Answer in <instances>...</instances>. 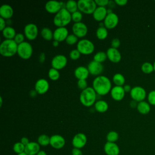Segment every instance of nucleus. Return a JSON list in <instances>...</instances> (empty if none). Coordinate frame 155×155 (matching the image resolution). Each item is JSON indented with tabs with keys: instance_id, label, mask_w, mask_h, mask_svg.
Segmentation results:
<instances>
[{
	"instance_id": "obj_41",
	"label": "nucleus",
	"mask_w": 155,
	"mask_h": 155,
	"mask_svg": "<svg viewBox=\"0 0 155 155\" xmlns=\"http://www.w3.org/2000/svg\"><path fill=\"white\" fill-rule=\"evenodd\" d=\"M80 56L81 53L77 49L72 50L70 52V58L73 60H77L80 58Z\"/></svg>"
},
{
	"instance_id": "obj_2",
	"label": "nucleus",
	"mask_w": 155,
	"mask_h": 155,
	"mask_svg": "<svg viewBox=\"0 0 155 155\" xmlns=\"http://www.w3.org/2000/svg\"><path fill=\"white\" fill-rule=\"evenodd\" d=\"M18 44L14 39H5L0 45V53L5 57H10L17 53Z\"/></svg>"
},
{
	"instance_id": "obj_42",
	"label": "nucleus",
	"mask_w": 155,
	"mask_h": 155,
	"mask_svg": "<svg viewBox=\"0 0 155 155\" xmlns=\"http://www.w3.org/2000/svg\"><path fill=\"white\" fill-rule=\"evenodd\" d=\"M148 101L150 104L155 105V90H152L148 93Z\"/></svg>"
},
{
	"instance_id": "obj_18",
	"label": "nucleus",
	"mask_w": 155,
	"mask_h": 155,
	"mask_svg": "<svg viewBox=\"0 0 155 155\" xmlns=\"http://www.w3.org/2000/svg\"><path fill=\"white\" fill-rule=\"evenodd\" d=\"M125 91L124 89V87L122 86H114L113 87L111 91H110V94L111 97L117 101H121L123 99L125 96Z\"/></svg>"
},
{
	"instance_id": "obj_8",
	"label": "nucleus",
	"mask_w": 155,
	"mask_h": 155,
	"mask_svg": "<svg viewBox=\"0 0 155 155\" xmlns=\"http://www.w3.org/2000/svg\"><path fill=\"white\" fill-rule=\"evenodd\" d=\"M147 93L145 90L140 86H136L132 88L130 91V96L133 101L136 102L143 101Z\"/></svg>"
},
{
	"instance_id": "obj_30",
	"label": "nucleus",
	"mask_w": 155,
	"mask_h": 155,
	"mask_svg": "<svg viewBox=\"0 0 155 155\" xmlns=\"http://www.w3.org/2000/svg\"><path fill=\"white\" fill-rule=\"evenodd\" d=\"M41 35L42 37L47 41H50L53 38V33L51 30L48 27L42 28L41 31Z\"/></svg>"
},
{
	"instance_id": "obj_44",
	"label": "nucleus",
	"mask_w": 155,
	"mask_h": 155,
	"mask_svg": "<svg viewBox=\"0 0 155 155\" xmlns=\"http://www.w3.org/2000/svg\"><path fill=\"white\" fill-rule=\"evenodd\" d=\"M78 86L82 90H85V88H87L88 87H87V81L85 79L78 80Z\"/></svg>"
},
{
	"instance_id": "obj_15",
	"label": "nucleus",
	"mask_w": 155,
	"mask_h": 155,
	"mask_svg": "<svg viewBox=\"0 0 155 155\" xmlns=\"http://www.w3.org/2000/svg\"><path fill=\"white\" fill-rule=\"evenodd\" d=\"M68 31L65 27H58L53 32V39L58 42L65 41L68 36Z\"/></svg>"
},
{
	"instance_id": "obj_55",
	"label": "nucleus",
	"mask_w": 155,
	"mask_h": 155,
	"mask_svg": "<svg viewBox=\"0 0 155 155\" xmlns=\"http://www.w3.org/2000/svg\"><path fill=\"white\" fill-rule=\"evenodd\" d=\"M36 155H47V154H46V153H45L44 151L40 150V151H39V153H38Z\"/></svg>"
},
{
	"instance_id": "obj_54",
	"label": "nucleus",
	"mask_w": 155,
	"mask_h": 155,
	"mask_svg": "<svg viewBox=\"0 0 155 155\" xmlns=\"http://www.w3.org/2000/svg\"><path fill=\"white\" fill-rule=\"evenodd\" d=\"M130 105V107H132V108H135V107L137 108V102L135 101H133V100L132 101H131Z\"/></svg>"
},
{
	"instance_id": "obj_10",
	"label": "nucleus",
	"mask_w": 155,
	"mask_h": 155,
	"mask_svg": "<svg viewBox=\"0 0 155 155\" xmlns=\"http://www.w3.org/2000/svg\"><path fill=\"white\" fill-rule=\"evenodd\" d=\"M72 31L78 38H82L87 34L88 28L84 22H76L72 26Z\"/></svg>"
},
{
	"instance_id": "obj_48",
	"label": "nucleus",
	"mask_w": 155,
	"mask_h": 155,
	"mask_svg": "<svg viewBox=\"0 0 155 155\" xmlns=\"http://www.w3.org/2000/svg\"><path fill=\"white\" fill-rule=\"evenodd\" d=\"M71 154L72 155H83L82 151L80 149L76 148H74L72 150Z\"/></svg>"
},
{
	"instance_id": "obj_14",
	"label": "nucleus",
	"mask_w": 155,
	"mask_h": 155,
	"mask_svg": "<svg viewBox=\"0 0 155 155\" xmlns=\"http://www.w3.org/2000/svg\"><path fill=\"white\" fill-rule=\"evenodd\" d=\"M87 68L90 74L94 76H97L102 72L104 67L101 63L93 60L90 62L88 65Z\"/></svg>"
},
{
	"instance_id": "obj_12",
	"label": "nucleus",
	"mask_w": 155,
	"mask_h": 155,
	"mask_svg": "<svg viewBox=\"0 0 155 155\" xmlns=\"http://www.w3.org/2000/svg\"><path fill=\"white\" fill-rule=\"evenodd\" d=\"M119 22V18L114 13L107 14L106 18L104 20V27L108 29H112L116 27Z\"/></svg>"
},
{
	"instance_id": "obj_27",
	"label": "nucleus",
	"mask_w": 155,
	"mask_h": 155,
	"mask_svg": "<svg viewBox=\"0 0 155 155\" xmlns=\"http://www.w3.org/2000/svg\"><path fill=\"white\" fill-rule=\"evenodd\" d=\"M2 35L6 39H14L16 33L14 28L10 26L6 27L2 31Z\"/></svg>"
},
{
	"instance_id": "obj_1",
	"label": "nucleus",
	"mask_w": 155,
	"mask_h": 155,
	"mask_svg": "<svg viewBox=\"0 0 155 155\" xmlns=\"http://www.w3.org/2000/svg\"><path fill=\"white\" fill-rule=\"evenodd\" d=\"M93 88L97 94L104 96L110 92L111 90V83L108 77L100 75L94 79L93 81Z\"/></svg>"
},
{
	"instance_id": "obj_29",
	"label": "nucleus",
	"mask_w": 155,
	"mask_h": 155,
	"mask_svg": "<svg viewBox=\"0 0 155 155\" xmlns=\"http://www.w3.org/2000/svg\"><path fill=\"white\" fill-rule=\"evenodd\" d=\"M65 8L71 13L78 11V2L74 0L68 1L65 4Z\"/></svg>"
},
{
	"instance_id": "obj_32",
	"label": "nucleus",
	"mask_w": 155,
	"mask_h": 155,
	"mask_svg": "<svg viewBox=\"0 0 155 155\" xmlns=\"http://www.w3.org/2000/svg\"><path fill=\"white\" fill-rule=\"evenodd\" d=\"M113 81L117 86H122L125 83V78L120 73H116L113 77Z\"/></svg>"
},
{
	"instance_id": "obj_52",
	"label": "nucleus",
	"mask_w": 155,
	"mask_h": 155,
	"mask_svg": "<svg viewBox=\"0 0 155 155\" xmlns=\"http://www.w3.org/2000/svg\"><path fill=\"white\" fill-rule=\"evenodd\" d=\"M124 91L125 93H128V92H130L131 91L132 88H131V86L130 85H125L124 87Z\"/></svg>"
},
{
	"instance_id": "obj_49",
	"label": "nucleus",
	"mask_w": 155,
	"mask_h": 155,
	"mask_svg": "<svg viewBox=\"0 0 155 155\" xmlns=\"http://www.w3.org/2000/svg\"><path fill=\"white\" fill-rule=\"evenodd\" d=\"M114 2L120 6H124L127 4L128 1L127 0H115Z\"/></svg>"
},
{
	"instance_id": "obj_16",
	"label": "nucleus",
	"mask_w": 155,
	"mask_h": 155,
	"mask_svg": "<svg viewBox=\"0 0 155 155\" xmlns=\"http://www.w3.org/2000/svg\"><path fill=\"white\" fill-rule=\"evenodd\" d=\"M65 143V139L61 135L54 134L50 137V145L55 149H61Z\"/></svg>"
},
{
	"instance_id": "obj_19",
	"label": "nucleus",
	"mask_w": 155,
	"mask_h": 155,
	"mask_svg": "<svg viewBox=\"0 0 155 155\" xmlns=\"http://www.w3.org/2000/svg\"><path fill=\"white\" fill-rule=\"evenodd\" d=\"M107 58L114 63L119 62L121 59V54L117 48L110 47L107 51Z\"/></svg>"
},
{
	"instance_id": "obj_9",
	"label": "nucleus",
	"mask_w": 155,
	"mask_h": 155,
	"mask_svg": "<svg viewBox=\"0 0 155 155\" xmlns=\"http://www.w3.org/2000/svg\"><path fill=\"white\" fill-rule=\"evenodd\" d=\"M24 32L25 36L28 40H34L38 36V28L36 24L30 23L24 27Z\"/></svg>"
},
{
	"instance_id": "obj_59",
	"label": "nucleus",
	"mask_w": 155,
	"mask_h": 155,
	"mask_svg": "<svg viewBox=\"0 0 155 155\" xmlns=\"http://www.w3.org/2000/svg\"><path fill=\"white\" fill-rule=\"evenodd\" d=\"M153 67H154V71H155V62L153 64Z\"/></svg>"
},
{
	"instance_id": "obj_37",
	"label": "nucleus",
	"mask_w": 155,
	"mask_h": 155,
	"mask_svg": "<svg viewBox=\"0 0 155 155\" xmlns=\"http://www.w3.org/2000/svg\"><path fill=\"white\" fill-rule=\"evenodd\" d=\"M48 77L50 79L53 81H56L59 79V72L58 70L54 68H51L48 73Z\"/></svg>"
},
{
	"instance_id": "obj_4",
	"label": "nucleus",
	"mask_w": 155,
	"mask_h": 155,
	"mask_svg": "<svg viewBox=\"0 0 155 155\" xmlns=\"http://www.w3.org/2000/svg\"><path fill=\"white\" fill-rule=\"evenodd\" d=\"M71 20V13L65 8H62L55 15L53 18V23L58 27H63L68 25Z\"/></svg>"
},
{
	"instance_id": "obj_31",
	"label": "nucleus",
	"mask_w": 155,
	"mask_h": 155,
	"mask_svg": "<svg viewBox=\"0 0 155 155\" xmlns=\"http://www.w3.org/2000/svg\"><path fill=\"white\" fill-rule=\"evenodd\" d=\"M96 36L100 40H104L106 39L108 36V31L107 28L104 26L99 27L96 30Z\"/></svg>"
},
{
	"instance_id": "obj_20",
	"label": "nucleus",
	"mask_w": 155,
	"mask_h": 155,
	"mask_svg": "<svg viewBox=\"0 0 155 155\" xmlns=\"http://www.w3.org/2000/svg\"><path fill=\"white\" fill-rule=\"evenodd\" d=\"M47 12L50 13H57L62 8L60 2L57 1H47L45 5Z\"/></svg>"
},
{
	"instance_id": "obj_57",
	"label": "nucleus",
	"mask_w": 155,
	"mask_h": 155,
	"mask_svg": "<svg viewBox=\"0 0 155 155\" xmlns=\"http://www.w3.org/2000/svg\"><path fill=\"white\" fill-rule=\"evenodd\" d=\"M0 100H1V102H0V106L1 107L2 105V97L1 96L0 97Z\"/></svg>"
},
{
	"instance_id": "obj_24",
	"label": "nucleus",
	"mask_w": 155,
	"mask_h": 155,
	"mask_svg": "<svg viewBox=\"0 0 155 155\" xmlns=\"http://www.w3.org/2000/svg\"><path fill=\"white\" fill-rule=\"evenodd\" d=\"M13 15L12 7L8 4H3L0 7V16L4 19H10Z\"/></svg>"
},
{
	"instance_id": "obj_53",
	"label": "nucleus",
	"mask_w": 155,
	"mask_h": 155,
	"mask_svg": "<svg viewBox=\"0 0 155 155\" xmlns=\"http://www.w3.org/2000/svg\"><path fill=\"white\" fill-rule=\"evenodd\" d=\"M30 96L31 97H35L36 95H37V94H38V93L36 92V91L35 90H31L30 91Z\"/></svg>"
},
{
	"instance_id": "obj_36",
	"label": "nucleus",
	"mask_w": 155,
	"mask_h": 155,
	"mask_svg": "<svg viewBox=\"0 0 155 155\" xmlns=\"http://www.w3.org/2000/svg\"><path fill=\"white\" fill-rule=\"evenodd\" d=\"M119 138V134L116 131H110L106 137V139L107 140V142H115Z\"/></svg>"
},
{
	"instance_id": "obj_23",
	"label": "nucleus",
	"mask_w": 155,
	"mask_h": 155,
	"mask_svg": "<svg viewBox=\"0 0 155 155\" xmlns=\"http://www.w3.org/2000/svg\"><path fill=\"white\" fill-rule=\"evenodd\" d=\"M107 15V9L105 7H97L93 13L94 19L97 21L104 20Z\"/></svg>"
},
{
	"instance_id": "obj_22",
	"label": "nucleus",
	"mask_w": 155,
	"mask_h": 155,
	"mask_svg": "<svg viewBox=\"0 0 155 155\" xmlns=\"http://www.w3.org/2000/svg\"><path fill=\"white\" fill-rule=\"evenodd\" d=\"M40 151V145L36 142H30L25 147L24 152L28 155H36Z\"/></svg>"
},
{
	"instance_id": "obj_51",
	"label": "nucleus",
	"mask_w": 155,
	"mask_h": 155,
	"mask_svg": "<svg viewBox=\"0 0 155 155\" xmlns=\"http://www.w3.org/2000/svg\"><path fill=\"white\" fill-rule=\"evenodd\" d=\"M21 142L24 145L26 146V145L30 142V141H29V139H28L27 137H22L21 139Z\"/></svg>"
},
{
	"instance_id": "obj_11",
	"label": "nucleus",
	"mask_w": 155,
	"mask_h": 155,
	"mask_svg": "<svg viewBox=\"0 0 155 155\" xmlns=\"http://www.w3.org/2000/svg\"><path fill=\"white\" fill-rule=\"evenodd\" d=\"M67 63V58L63 54L56 55L51 60V65L52 68H54L58 70L64 68Z\"/></svg>"
},
{
	"instance_id": "obj_43",
	"label": "nucleus",
	"mask_w": 155,
	"mask_h": 155,
	"mask_svg": "<svg viewBox=\"0 0 155 155\" xmlns=\"http://www.w3.org/2000/svg\"><path fill=\"white\" fill-rule=\"evenodd\" d=\"M14 40L17 44H20L24 42V35L22 33H17L14 38Z\"/></svg>"
},
{
	"instance_id": "obj_38",
	"label": "nucleus",
	"mask_w": 155,
	"mask_h": 155,
	"mask_svg": "<svg viewBox=\"0 0 155 155\" xmlns=\"http://www.w3.org/2000/svg\"><path fill=\"white\" fill-rule=\"evenodd\" d=\"M25 145H24L21 142H16L14 144L13 150L16 154H20L25 151Z\"/></svg>"
},
{
	"instance_id": "obj_3",
	"label": "nucleus",
	"mask_w": 155,
	"mask_h": 155,
	"mask_svg": "<svg viewBox=\"0 0 155 155\" xmlns=\"http://www.w3.org/2000/svg\"><path fill=\"white\" fill-rule=\"evenodd\" d=\"M96 97L97 93L93 88L88 87L81 93L79 100L83 105L85 107H91L95 104Z\"/></svg>"
},
{
	"instance_id": "obj_35",
	"label": "nucleus",
	"mask_w": 155,
	"mask_h": 155,
	"mask_svg": "<svg viewBox=\"0 0 155 155\" xmlns=\"http://www.w3.org/2000/svg\"><path fill=\"white\" fill-rule=\"evenodd\" d=\"M107 58V56L106 53L104 51H98L94 55L93 60L96 62L102 63L106 60Z\"/></svg>"
},
{
	"instance_id": "obj_26",
	"label": "nucleus",
	"mask_w": 155,
	"mask_h": 155,
	"mask_svg": "<svg viewBox=\"0 0 155 155\" xmlns=\"http://www.w3.org/2000/svg\"><path fill=\"white\" fill-rule=\"evenodd\" d=\"M150 105L149 103L146 101H141L137 103V111L142 114H147L150 111Z\"/></svg>"
},
{
	"instance_id": "obj_39",
	"label": "nucleus",
	"mask_w": 155,
	"mask_h": 155,
	"mask_svg": "<svg viewBox=\"0 0 155 155\" xmlns=\"http://www.w3.org/2000/svg\"><path fill=\"white\" fill-rule=\"evenodd\" d=\"M82 19V14L80 11H76L71 13V19L76 23L79 22Z\"/></svg>"
},
{
	"instance_id": "obj_7",
	"label": "nucleus",
	"mask_w": 155,
	"mask_h": 155,
	"mask_svg": "<svg viewBox=\"0 0 155 155\" xmlns=\"http://www.w3.org/2000/svg\"><path fill=\"white\" fill-rule=\"evenodd\" d=\"M17 53L22 59H28L33 53V48L31 45L26 41L18 44Z\"/></svg>"
},
{
	"instance_id": "obj_25",
	"label": "nucleus",
	"mask_w": 155,
	"mask_h": 155,
	"mask_svg": "<svg viewBox=\"0 0 155 155\" xmlns=\"http://www.w3.org/2000/svg\"><path fill=\"white\" fill-rule=\"evenodd\" d=\"M89 71L87 67L84 66L78 67L74 70V76L78 80L85 79L89 75Z\"/></svg>"
},
{
	"instance_id": "obj_13",
	"label": "nucleus",
	"mask_w": 155,
	"mask_h": 155,
	"mask_svg": "<svg viewBox=\"0 0 155 155\" xmlns=\"http://www.w3.org/2000/svg\"><path fill=\"white\" fill-rule=\"evenodd\" d=\"M87 142V138L85 134L79 133L76 134L73 138L72 145L74 148L81 149L83 148Z\"/></svg>"
},
{
	"instance_id": "obj_47",
	"label": "nucleus",
	"mask_w": 155,
	"mask_h": 155,
	"mask_svg": "<svg viewBox=\"0 0 155 155\" xmlns=\"http://www.w3.org/2000/svg\"><path fill=\"white\" fill-rule=\"evenodd\" d=\"M6 22L5 19L1 17H0V30L2 31L6 27Z\"/></svg>"
},
{
	"instance_id": "obj_21",
	"label": "nucleus",
	"mask_w": 155,
	"mask_h": 155,
	"mask_svg": "<svg viewBox=\"0 0 155 155\" xmlns=\"http://www.w3.org/2000/svg\"><path fill=\"white\" fill-rule=\"evenodd\" d=\"M104 151L107 155H118L120 150L116 143L107 142L104 145Z\"/></svg>"
},
{
	"instance_id": "obj_34",
	"label": "nucleus",
	"mask_w": 155,
	"mask_h": 155,
	"mask_svg": "<svg viewBox=\"0 0 155 155\" xmlns=\"http://www.w3.org/2000/svg\"><path fill=\"white\" fill-rule=\"evenodd\" d=\"M141 70L145 74H150L154 71V67L151 63L146 62L142 65Z\"/></svg>"
},
{
	"instance_id": "obj_58",
	"label": "nucleus",
	"mask_w": 155,
	"mask_h": 155,
	"mask_svg": "<svg viewBox=\"0 0 155 155\" xmlns=\"http://www.w3.org/2000/svg\"><path fill=\"white\" fill-rule=\"evenodd\" d=\"M18 155H28L27 153H25V152H23L22 153H20V154H18Z\"/></svg>"
},
{
	"instance_id": "obj_50",
	"label": "nucleus",
	"mask_w": 155,
	"mask_h": 155,
	"mask_svg": "<svg viewBox=\"0 0 155 155\" xmlns=\"http://www.w3.org/2000/svg\"><path fill=\"white\" fill-rule=\"evenodd\" d=\"M45 60V54L44 53L42 52L39 56V61L41 63H44Z\"/></svg>"
},
{
	"instance_id": "obj_33",
	"label": "nucleus",
	"mask_w": 155,
	"mask_h": 155,
	"mask_svg": "<svg viewBox=\"0 0 155 155\" xmlns=\"http://www.w3.org/2000/svg\"><path fill=\"white\" fill-rule=\"evenodd\" d=\"M50 137L47 134H41L38 138V143L41 146H47L50 144Z\"/></svg>"
},
{
	"instance_id": "obj_6",
	"label": "nucleus",
	"mask_w": 155,
	"mask_h": 155,
	"mask_svg": "<svg viewBox=\"0 0 155 155\" xmlns=\"http://www.w3.org/2000/svg\"><path fill=\"white\" fill-rule=\"evenodd\" d=\"M77 50L82 54H90L94 50L93 43L87 39H82L77 44Z\"/></svg>"
},
{
	"instance_id": "obj_46",
	"label": "nucleus",
	"mask_w": 155,
	"mask_h": 155,
	"mask_svg": "<svg viewBox=\"0 0 155 155\" xmlns=\"http://www.w3.org/2000/svg\"><path fill=\"white\" fill-rule=\"evenodd\" d=\"M95 2L98 7H105L107 5H108V0H95Z\"/></svg>"
},
{
	"instance_id": "obj_5",
	"label": "nucleus",
	"mask_w": 155,
	"mask_h": 155,
	"mask_svg": "<svg viewBox=\"0 0 155 155\" xmlns=\"http://www.w3.org/2000/svg\"><path fill=\"white\" fill-rule=\"evenodd\" d=\"M78 7L81 12L86 14H93L97 8V5L95 1L93 0H79Z\"/></svg>"
},
{
	"instance_id": "obj_56",
	"label": "nucleus",
	"mask_w": 155,
	"mask_h": 155,
	"mask_svg": "<svg viewBox=\"0 0 155 155\" xmlns=\"http://www.w3.org/2000/svg\"><path fill=\"white\" fill-rule=\"evenodd\" d=\"M52 44L54 47H58L59 45V42L57 41H55V40H54V41L53 42Z\"/></svg>"
},
{
	"instance_id": "obj_28",
	"label": "nucleus",
	"mask_w": 155,
	"mask_h": 155,
	"mask_svg": "<svg viewBox=\"0 0 155 155\" xmlns=\"http://www.w3.org/2000/svg\"><path fill=\"white\" fill-rule=\"evenodd\" d=\"M94 108L99 113H104L107 111L108 105L107 102L104 100L97 101L94 104Z\"/></svg>"
},
{
	"instance_id": "obj_40",
	"label": "nucleus",
	"mask_w": 155,
	"mask_h": 155,
	"mask_svg": "<svg viewBox=\"0 0 155 155\" xmlns=\"http://www.w3.org/2000/svg\"><path fill=\"white\" fill-rule=\"evenodd\" d=\"M78 37L74 34L68 35L65 39V42L68 45H74L78 42Z\"/></svg>"
},
{
	"instance_id": "obj_45",
	"label": "nucleus",
	"mask_w": 155,
	"mask_h": 155,
	"mask_svg": "<svg viewBox=\"0 0 155 155\" xmlns=\"http://www.w3.org/2000/svg\"><path fill=\"white\" fill-rule=\"evenodd\" d=\"M120 44V41L118 38H114L111 42V45L112 48H117Z\"/></svg>"
},
{
	"instance_id": "obj_17",
	"label": "nucleus",
	"mask_w": 155,
	"mask_h": 155,
	"mask_svg": "<svg viewBox=\"0 0 155 155\" xmlns=\"http://www.w3.org/2000/svg\"><path fill=\"white\" fill-rule=\"evenodd\" d=\"M49 89L48 82L45 79H38L35 85V90L39 94H43L45 93Z\"/></svg>"
}]
</instances>
